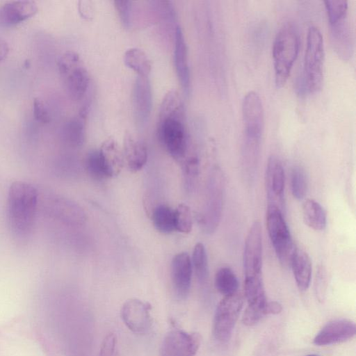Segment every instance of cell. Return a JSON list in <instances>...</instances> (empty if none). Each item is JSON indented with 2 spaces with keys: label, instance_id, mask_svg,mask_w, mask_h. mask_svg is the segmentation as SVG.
Segmentation results:
<instances>
[{
  "label": "cell",
  "instance_id": "obj_1",
  "mask_svg": "<svg viewBox=\"0 0 356 356\" xmlns=\"http://www.w3.org/2000/svg\"><path fill=\"white\" fill-rule=\"evenodd\" d=\"M157 136L168 153L176 161L185 159L188 139L184 103L176 90L165 94L159 109Z\"/></svg>",
  "mask_w": 356,
  "mask_h": 356
},
{
  "label": "cell",
  "instance_id": "obj_2",
  "mask_svg": "<svg viewBox=\"0 0 356 356\" xmlns=\"http://www.w3.org/2000/svg\"><path fill=\"white\" fill-rule=\"evenodd\" d=\"M38 192L32 184L17 181L8 190L7 218L10 231L18 242H26L35 226Z\"/></svg>",
  "mask_w": 356,
  "mask_h": 356
},
{
  "label": "cell",
  "instance_id": "obj_3",
  "mask_svg": "<svg viewBox=\"0 0 356 356\" xmlns=\"http://www.w3.org/2000/svg\"><path fill=\"white\" fill-rule=\"evenodd\" d=\"M299 35L291 23L283 24L273 44L275 82L277 88L284 86L289 76L299 51Z\"/></svg>",
  "mask_w": 356,
  "mask_h": 356
},
{
  "label": "cell",
  "instance_id": "obj_4",
  "mask_svg": "<svg viewBox=\"0 0 356 356\" xmlns=\"http://www.w3.org/2000/svg\"><path fill=\"white\" fill-rule=\"evenodd\" d=\"M324 44L319 29L309 27L305 49L303 86L309 93L318 92L323 83Z\"/></svg>",
  "mask_w": 356,
  "mask_h": 356
},
{
  "label": "cell",
  "instance_id": "obj_5",
  "mask_svg": "<svg viewBox=\"0 0 356 356\" xmlns=\"http://www.w3.org/2000/svg\"><path fill=\"white\" fill-rule=\"evenodd\" d=\"M266 220L268 236L277 259L283 266H290L296 248L283 216V211L275 205L268 204Z\"/></svg>",
  "mask_w": 356,
  "mask_h": 356
},
{
  "label": "cell",
  "instance_id": "obj_6",
  "mask_svg": "<svg viewBox=\"0 0 356 356\" xmlns=\"http://www.w3.org/2000/svg\"><path fill=\"white\" fill-rule=\"evenodd\" d=\"M224 195V179L220 169L213 168L209 173L206 200L200 223L204 231L212 234L218 227L222 216Z\"/></svg>",
  "mask_w": 356,
  "mask_h": 356
},
{
  "label": "cell",
  "instance_id": "obj_7",
  "mask_svg": "<svg viewBox=\"0 0 356 356\" xmlns=\"http://www.w3.org/2000/svg\"><path fill=\"white\" fill-rule=\"evenodd\" d=\"M243 305V296L237 293L224 296L217 305L213 322L216 340L226 342L231 337Z\"/></svg>",
  "mask_w": 356,
  "mask_h": 356
},
{
  "label": "cell",
  "instance_id": "obj_8",
  "mask_svg": "<svg viewBox=\"0 0 356 356\" xmlns=\"http://www.w3.org/2000/svg\"><path fill=\"white\" fill-rule=\"evenodd\" d=\"M243 138L261 141L264 128V113L259 94L249 91L242 102Z\"/></svg>",
  "mask_w": 356,
  "mask_h": 356
},
{
  "label": "cell",
  "instance_id": "obj_9",
  "mask_svg": "<svg viewBox=\"0 0 356 356\" xmlns=\"http://www.w3.org/2000/svg\"><path fill=\"white\" fill-rule=\"evenodd\" d=\"M262 229L259 221H254L247 234L243 250L245 277L261 275Z\"/></svg>",
  "mask_w": 356,
  "mask_h": 356
},
{
  "label": "cell",
  "instance_id": "obj_10",
  "mask_svg": "<svg viewBox=\"0 0 356 356\" xmlns=\"http://www.w3.org/2000/svg\"><path fill=\"white\" fill-rule=\"evenodd\" d=\"M58 71L70 97L76 101L81 99L89 87L90 76L81 58L65 63Z\"/></svg>",
  "mask_w": 356,
  "mask_h": 356
},
{
  "label": "cell",
  "instance_id": "obj_11",
  "mask_svg": "<svg viewBox=\"0 0 356 356\" xmlns=\"http://www.w3.org/2000/svg\"><path fill=\"white\" fill-rule=\"evenodd\" d=\"M200 343L199 333L181 330H171L164 338L162 356H195Z\"/></svg>",
  "mask_w": 356,
  "mask_h": 356
},
{
  "label": "cell",
  "instance_id": "obj_12",
  "mask_svg": "<svg viewBox=\"0 0 356 356\" xmlns=\"http://www.w3.org/2000/svg\"><path fill=\"white\" fill-rule=\"evenodd\" d=\"M151 309L148 302L131 298L124 302L121 308V317L131 331L136 334H144L150 329L152 324Z\"/></svg>",
  "mask_w": 356,
  "mask_h": 356
},
{
  "label": "cell",
  "instance_id": "obj_13",
  "mask_svg": "<svg viewBox=\"0 0 356 356\" xmlns=\"http://www.w3.org/2000/svg\"><path fill=\"white\" fill-rule=\"evenodd\" d=\"M265 184L268 204L275 205L283 211L284 209V171L281 161L275 155H271L268 158Z\"/></svg>",
  "mask_w": 356,
  "mask_h": 356
},
{
  "label": "cell",
  "instance_id": "obj_14",
  "mask_svg": "<svg viewBox=\"0 0 356 356\" xmlns=\"http://www.w3.org/2000/svg\"><path fill=\"white\" fill-rule=\"evenodd\" d=\"M356 332L354 322L347 319H337L327 323L316 335L314 343L327 346L346 341Z\"/></svg>",
  "mask_w": 356,
  "mask_h": 356
},
{
  "label": "cell",
  "instance_id": "obj_15",
  "mask_svg": "<svg viewBox=\"0 0 356 356\" xmlns=\"http://www.w3.org/2000/svg\"><path fill=\"white\" fill-rule=\"evenodd\" d=\"M192 264L190 256L186 252L176 254L171 263V279L176 296L186 298L190 291Z\"/></svg>",
  "mask_w": 356,
  "mask_h": 356
},
{
  "label": "cell",
  "instance_id": "obj_16",
  "mask_svg": "<svg viewBox=\"0 0 356 356\" xmlns=\"http://www.w3.org/2000/svg\"><path fill=\"white\" fill-rule=\"evenodd\" d=\"M174 65L178 80L184 92L188 94L191 74L188 60L187 45L181 29L177 25L175 31Z\"/></svg>",
  "mask_w": 356,
  "mask_h": 356
},
{
  "label": "cell",
  "instance_id": "obj_17",
  "mask_svg": "<svg viewBox=\"0 0 356 356\" xmlns=\"http://www.w3.org/2000/svg\"><path fill=\"white\" fill-rule=\"evenodd\" d=\"M135 115L140 123L146 122L152 107V92L148 77L138 76L133 89Z\"/></svg>",
  "mask_w": 356,
  "mask_h": 356
},
{
  "label": "cell",
  "instance_id": "obj_18",
  "mask_svg": "<svg viewBox=\"0 0 356 356\" xmlns=\"http://www.w3.org/2000/svg\"><path fill=\"white\" fill-rule=\"evenodd\" d=\"M38 10L37 3L33 1H9L0 8V23L15 25L33 17Z\"/></svg>",
  "mask_w": 356,
  "mask_h": 356
},
{
  "label": "cell",
  "instance_id": "obj_19",
  "mask_svg": "<svg viewBox=\"0 0 356 356\" xmlns=\"http://www.w3.org/2000/svg\"><path fill=\"white\" fill-rule=\"evenodd\" d=\"M330 24L332 44L335 51L343 60H348L353 54V42L347 15Z\"/></svg>",
  "mask_w": 356,
  "mask_h": 356
},
{
  "label": "cell",
  "instance_id": "obj_20",
  "mask_svg": "<svg viewBox=\"0 0 356 356\" xmlns=\"http://www.w3.org/2000/svg\"><path fill=\"white\" fill-rule=\"evenodd\" d=\"M98 151L107 177L118 175L122 170L124 159L118 143L114 139H107Z\"/></svg>",
  "mask_w": 356,
  "mask_h": 356
},
{
  "label": "cell",
  "instance_id": "obj_21",
  "mask_svg": "<svg viewBox=\"0 0 356 356\" xmlns=\"http://www.w3.org/2000/svg\"><path fill=\"white\" fill-rule=\"evenodd\" d=\"M122 153L124 162L131 171L140 170L147 162L146 146L129 133L124 135Z\"/></svg>",
  "mask_w": 356,
  "mask_h": 356
},
{
  "label": "cell",
  "instance_id": "obj_22",
  "mask_svg": "<svg viewBox=\"0 0 356 356\" xmlns=\"http://www.w3.org/2000/svg\"><path fill=\"white\" fill-rule=\"evenodd\" d=\"M290 266L298 289L306 291L312 278V261L309 256L302 250L296 248L291 260Z\"/></svg>",
  "mask_w": 356,
  "mask_h": 356
},
{
  "label": "cell",
  "instance_id": "obj_23",
  "mask_svg": "<svg viewBox=\"0 0 356 356\" xmlns=\"http://www.w3.org/2000/svg\"><path fill=\"white\" fill-rule=\"evenodd\" d=\"M87 108L83 107L78 116L68 120L63 127V138L67 145L72 147H78L85 140V120Z\"/></svg>",
  "mask_w": 356,
  "mask_h": 356
},
{
  "label": "cell",
  "instance_id": "obj_24",
  "mask_svg": "<svg viewBox=\"0 0 356 356\" xmlns=\"http://www.w3.org/2000/svg\"><path fill=\"white\" fill-rule=\"evenodd\" d=\"M244 292L248 306L260 309L263 313V307L267 300L261 275L245 277Z\"/></svg>",
  "mask_w": 356,
  "mask_h": 356
},
{
  "label": "cell",
  "instance_id": "obj_25",
  "mask_svg": "<svg viewBox=\"0 0 356 356\" xmlns=\"http://www.w3.org/2000/svg\"><path fill=\"white\" fill-rule=\"evenodd\" d=\"M302 213L305 224L316 230H323L327 225V216L323 207L313 199L306 200L302 206Z\"/></svg>",
  "mask_w": 356,
  "mask_h": 356
},
{
  "label": "cell",
  "instance_id": "obj_26",
  "mask_svg": "<svg viewBox=\"0 0 356 356\" xmlns=\"http://www.w3.org/2000/svg\"><path fill=\"white\" fill-rule=\"evenodd\" d=\"M126 66L134 70L138 76L147 77L151 72L152 63L147 54L138 48L127 49L123 57Z\"/></svg>",
  "mask_w": 356,
  "mask_h": 356
},
{
  "label": "cell",
  "instance_id": "obj_27",
  "mask_svg": "<svg viewBox=\"0 0 356 356\" xmlns=\"http://www.w3.org/2000/svg\"><path fill=\"white\" fill-rule=\"evenodd\" d=\"M214 284L218 291L224 296L237 293L239 285L236 275L229 267H222L218 270Z\"/></svg>",
  "mask_w": 356,
  "mask_h": 356
},
{
  "label": "cell",
  "instance_id": "obj_28",
  "mask_svg": "<svg viewBox=\"0 0 356 356\" xmlns=\"http://www.w3.org/2000/svg\"><path fill=\"white\" fill-rule=\"evenodd\" d=\"M155 228L163 234H170L175 229L174 210L165 204L158 205L152 213Z\"/></svg>",
  "mask_w": 356,
  "mask_h": 356
},
{
  "label": "cell",
  "instance_id": "obj_29",
  "mask_svg": "<svg viewBox=\"0 0 356 356\" xmlns=\"http://www.w3.org/2000/svg\"><path fill=\"white\" fill-rule=\"evenodd\" d=\"M191 264L198 281L205 282L209 276V266L206 250L202 243L195 245Z\"/></svg>",
  "mask_w": 356,
  "mask_h": 356
},
{
  "label": "cell",
  "instance_id": "obj_30",
  "mask_svg": "<svg viewBox=\"0 0 356 356\" xmlns=\"http://www.w3.org/2000/svg\"><path fill=\"white\" fill-rule=\"evenodd\" d=\"M291 193L296 200L305 197L307 191V178L304 169L300 166L293 168L291 176Z\"/></svg>",
  "mask_w": 356,
  "mask_h": 356
},
{
  "label": "cell",
  "instance_id": "obj_31",
  "mask_svg": "<svg viewBox=\"0 0 356 356\" xmlns=\"http://www.w3.org/2000/svg\"><path fill=\"white\" fill-rule=\"evenodd\" d=\"M175 229L184 234L189 233L193 227V218L190 207L180 204L174 210Z\"/></svg>",
  "mask_w": 356,
  "mask_h": 356
},
{
  "label": "cell",
  "instance_id": "obj_32",
  "mask_svg": "<svg viewBox=\"0 0 356 356\" xmlns=\"http://www.w3.org/2000/svg\"><path fill=\"white\" fill-rule=\"evenodd\" d=\"M86 167L88 174L96 180H103L107 178L102 163L99 151H90L86 159Z\"/></svg>",
  "mask_w": 356,
  "mask_h": 356
},
{
  "label": "cell",
  "instance_id": "obj_33",
  "mask_svg": "<svg viewBox=\"0 0 356 356\" xmlns=\"http://www.w3.org/2000/svg\"><path fill=\"white\" fill-rule=\"evenodd\" d=\"M183 163L186 186L188 191L193 190L199 175L198 158L196 155H191L186 157Z\"/></svg>",
  "mask_w": 356,
  "mask_h": 356
},
{
  "label": "cell",
  "instance_id": "obj_34",
  "mask_svg": "<svg viewBox=\"0 0 356 356\" xmlns=\"http://www.w3.org/2000/svg\"><path fill=\"white\" fill-rule=\"evenodd\" d=\"M324 3L330 23L347 15L346 1H325Z\"/></svg>",
  "mask_w": 356,
  "mask_h": 356
},
{
  "label": "cell",
  "instance_id": "obj_35",
  "mask_svg": "<svg viewBox=\"0 0 356 356\" xmlns=\"http://www.w3.org/2000/svg\"><path fill=\"white\" fill-rule=\"evenodd\" d=\"M117 343L115 334H108L102 342L99 356H118Z\"/></svg>",
  "mask_w": 356,
  "mask_h": 356
},
{
  "label": "cell",
  "instance_id": "obj_36",
  "mask_svg": "<svg viewBox=\"0 0 356 356\" xmlns=\"http://www.w3.org/2000/svg\"><path fill=\"white\" fill-rule=\"evenodd\" d=\"M121 22L125 28H129L131 19V1H114Z\"/></svg>",
  "mask_w": 356,
  "mask_h": 356
},
{
  "label": "cell",
  "instance_id": "obj_37",
  "mask_svg": "<svg viewBox=\"0 0 356 356\" xmlns=\"http://www.w3.org/2000/svg\"><path fill=\"white\" fill-rule=\"evenodd\" d=\"M34 118L42 124H47L51 120L49 111L44 102L40 98H35L33 102Z\"/></svg>",
  "mask_w": 356,
  "mask_h": 356
},
{
  "label": "cell",
  "instance_id": "obj_38",
  "mask_svg": "<svg viewBox=\"0 0 356 356\" xmlns=\"http://www.w3.org/2000/svg\"><path fill=\"white\" fill-rule=\"evenodd\" d=\"M264 316L262 311L250 307H247L242 317V322L246 326L256 325Z\"/></svg>",
  "mask_w": 356,
  "mask_h": 356
},
{
  "label": "cell",
  "instance_id": "obj_39",
  "mask_svg": "<svg viewBox=\"0 0 356 356\" xmlns=\"http://www.w3.org/2000/svg\"><path fill=\"white\" fill-rule=\"evenodd\" d=\"M315 288L316 296L322 300L326 289V272L323 266H319L316 271Z\"/></svg>",
  "mask_w": 356,
  "mask_h": 356
},
{
  "label": "cell",
  "instance_id": "obj_40",
  "mask_svg": "<svg viewBox=\"0 0 356 356\" xmlns=\"http://www.w3.org/2000/svg\"><path fill=\"white\" fill-rule=\"evenodd\" d=\"M282 311V305L277 301H266L263 307L264 315L278 314Z\"/></svg>",
  "mask_w": 356,
  "mask_h": 356
},
{
  "label": "cell",
  "instance_id": "obj_41",
  "mask_svg": "<svg viewBox=\"0 0 356 356\" xmlns=\"http://www.w3.org/2000/svg\"><path fill=\"white\" fill-rule=\"evenodd\" d=\"M9 47L8 43L0 38V61L3 60L8 56Z\"/></svg>",
  "mask_w": 356,
  "mask_h": 356
},
{
  "label": "cell",
  "instance_id": "obj_42",
  "mask_svg": "<svg viewBox=\"0 0 356 356\" xmlns=\"http://www.w3.org/2000/svg\"><path fill=\"white\" fill-rule=\"evenodd\" d=\"M306 356H318V355H314V354H310V355H306Z\"/></svg>",
  "mask_w": 356,
  "mask_h": 356
}]
</instances>
